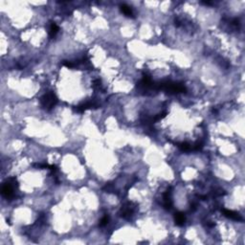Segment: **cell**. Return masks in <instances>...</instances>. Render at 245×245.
Here are the masks:
<instances>
[{
    "instance_id": "2",
    "label": "cell",
    "mask_w": 245,
    "mask_h": 245,
    "mask_svg": "<svg viewBox=\"0 0 245 245\" xmlns=\"http://www.w3.org/2000/svg\"><path fill=\"white\" fill-rule=\"evenodd\" d=\"M222 212L223 214L228 218H231V219H234V220H242V218L240 217V214H238L237 212H234V211H231V210H226V209H223L222 210Z\"/></svg>"
},
{
    "instance_id": "4",
    "label": "cell",
    "mask_w": 245,
    "mask_h": 245,
    "mask_svg": "<svg viewBox=\"0 0 245 245\" xmlns=\"http://www.w3.org/2000/svg\"><path fill=\"white\" fill-rule=\"evenodd\" d=\"M2 194L5 197H11L12 195V188L11 186V184H5V185L2 187Z\"/></svg>"
},
{
    "instance_id": "1",
    "label": "cell",
    "mask_w": 245,
    "mask_h": 245,
    "mask_svg": "<svg viewBox=\"0 0 245 245\" xmlns=\"http://www.w3.org/2000/svg\"><path fill=\"white\" fill-rule=\"evenodd\" d=\"M57 102H58V100L52 92H48V93H46L41 98V104L44 108H46L47 110H50L51 108H53L55 104L57 103Z\"/></svg>"
},
{
    "instance_id": "6",
    "label": "cell",
    "mask_w": 245,
    "mask_h": 245,
    "mask_svg": "<svg viewBox=\"0 0 245 245\" xmlns=\"http://www.w3.org/2000/svg\"><path fill=\"white\" fill-rule=\"evenodd\" d=\"M58 25L55 23V22H52L51 24H50V29H49V35H50V37L51 38H55L56 37V35L58 34Z\"/></svg>"
},
{
    "instance_id": "3",
    "label": "cell",
    "mask_w": 245,
    "mask_h": 245,
    "mask_svg": "<svg viewBox=\"0 0 245 245\" xmlns=\"http://www.w3.org/2000/svg\"><path fill=\"white\" fill-rule=\"evenodd\" d=\"M174 219H175L176 225L182 226V225H184V223H185V220H186L185 214H184L183 212H176L174 214Z\"/></svg>"
},
{
    "instance_id": "7",
    "label": "cell",
    "mask_w": 245,
    "mask_h": 245,
    "mask_svg": "<svg viewBox=\"0 0 245 245\" xmlns=\"http://www.w3.org/2000/svg\"><path fill=\"white\" fill-rule=\"evenodd\" d=\"M107 223H108V217L107 216H104L102 219H101V221H100V226H105Z\"/></svg>"
},
{
    "instance_id": "5",
    "label": "cell",
    "mask_w": 245,
    "mask_h": 245,
    "mask_svg": "<svg viewBox=\"0 0 245 245\" xmlns=\"http://www.w3.org/2000/svg\"><path fill=\"white\" fill-rule=\"evenodd\" d=\"M121 11L122 12V13H124V14L128 15V17L134 18V13H133V11H132V9H131L129 6L126 5V4H122V5L121 6Z\"/></svg>"
}]
</instances>
